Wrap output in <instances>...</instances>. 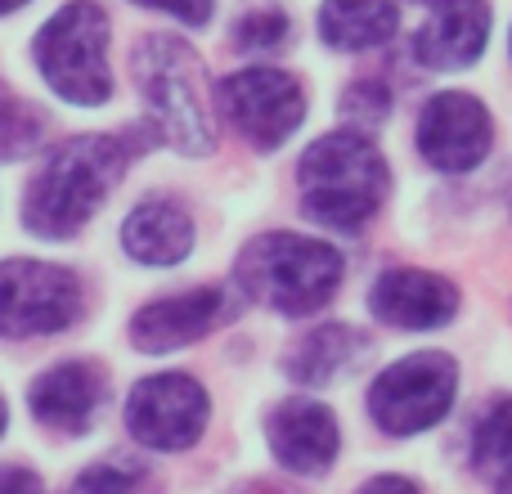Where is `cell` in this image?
Returning a JSON list of instances; mask_svg holds the SVG:
<instances>
[{"mask_svg": "<svg viewBox=\"0 0 512 494\" xmlns=\"http://www.w3.org/2000/svg\"><path fill=\"white\" fill-rule=\"evenodd\" d=\"M126 158L131 144L117 135H77L59 144L27 185L23 225L36 239H72L99 212L108 189L122 180Z\"/></svg>", "mask_w": 512, "mask_h": 494, "instance_id": "6da1fadb", "label": "cell"}, {"mask_svg": "<svg viewBox=\"0 0 512 494\" xmlns=\"http://www.w3.org/2000/svg\"><path fill=\"white\" fill-rule=\"evenodd\" d=\"M301 198L306 216L333 230L364 225L387 198V162L364 131H333L301 158Z\"/></svg>", "mask_w": 512, "mask_h": 494, "instance_id": "7a4b0ae2", "label": "cell"}, {"mask_svg": "<svg viewBox=\"0 0 512 494\" xmlns=\"http://www.w3.org/2000/svg\"><path fill=\"white\" fill-rule=\"evenodd\" d=\"M239 283L256 301L283 315H310L342 283V256L319 239L301 234H265L239 261Z\"/></svg>", "mask_w": 512, "mask_h": 494, "instance_id": "3957f363", "label": "cell"}, {"mask_svg": "<svg viewBox=\"0 0 512 494\" xmlns=\"http://www.w3.org/2000/svg\"><path fill=\"white\" fill-rule=\"evenodd\" d=\"M131 68L144 99H149L153 126L162 131V140L176 144L180 153L212 149V122H207L203 86H198L194 50L185 41H171V36H144Z\"/></svg>", "mask_w": 512, "mask_h": 494, "instance_id": "277c9868", "label": "cell"}, {"mask_svg": "<svg viewBox=\"0 0 512 494\" xmlns=\"http://www.w3.org/2000/svg\"><path fill=\"white\" fill-rule=\"evenodd\" d=\"M108 18L90 0L63 5L36 36V68L72 104H104L113 95L108 77Z\"/></svg>", "mask_w": 512, "mask_h": 494, "instance_id": "5b68a950", "label": "cell"}, {"mask_svg": "<svg viewBox=\"0 0 512 494\" xmlns=\"http://www.w3.org/2000/svg\"><path fill=\"white\" fill-rule=\"evenodd\" d=\"M459 391V369L450 355L441 351H423V355H405L396 360L369 391V409L378 418L382 432L391 436H414L436 427L454 405Z\"/></svg>", "mask_w": 512, "mask_h": 494, "instance_id": "8992f818", "label": "cell"}, {"mask_svg": "<svg viewBox=\"0 0 512 494\" xmlns=\"http://www.w3.org/2000/svg\"><path fill=\"white\" fill-rule=\"evenodd\" d=\"M81 315V288L68 270L45 261L0 265V333L41 337L59 333Z\"/></svg>", "mask_w": 512, "mask_h": 494, "instance_id": "52a82bcc", "label": "cell"}, {"mask_svg": "<svg viewBox=\"0 0 512 494\" xmlns=\"http://www.w3.org/2000/svg\"><path fill=\"white\" fill-rule=\"evenodd\" d=\"M221 113L256 149H279L306 117V95L279 68H243L221 81Z\"/></svg>", "mask_w": 512, "mask_h": 494, "instance_id": "ba28073f", "label": "cell"}, {"mask_svg": "<svg viewBox=\"0 0 512 494\" xmlns=\"http://www.w3.org/2000/svg\"><path fill=\"white\" fill-rule=\"evenodd\" d=\"M126 427L149 450H189L207 427V391L189 373H158L135 382Z\"/></svg>", "mask_w": 512, "mask_h": 494, "instance_id": "9c48e42d", "label": "cell"}, {"mask_svg": "<svg viewBox=\"0 0 512 494\" xmlns=\"http://www.w3.org/2000/svg\"><path fill=\"white\" fill-rule=\"evenodd\" d=\"M490 113L463 90H445L418 117V153L436 171H472L490 153Z\"/></svg>", "mask_w": 512, "mask_h": 494, "instance_id": "30bf717a", "label": "cell"}, {"mask_svg": "<svg viewBox=\"0 0 512 494\" xmlns=\"http://www.w3.org/2000/svg\"><path fill=\"white\" fill-rule=\"evenodd\" d=\"M225 319H230V297L221 288H194V292H180V297L144 306L131 319V342L149 355H162L207 337Z\"/></svg>", "mask_w": 512, "mask_h": 494, "instance_id": "8fae6325", "label": "cell"}, {"mask_svg": "<svg viewBox=\"0 0 512 494\" xmlns=\"http://www.w3.org/2000/svg\"><path fill=\"white\" fill-rule=\"evenodd\" d=\"M369 306L382 324L396 328H441L459 310V292L454 283H445L441 274L423 270H391L373 283Z\"/></svg>", "mask_w": 512, "mask_h": 494, "instance_id": "7c38bea8", "label": "cell"}, {"mask_svg": "<svg viewBox=\"0 0 512 494\" xmlns=\"http://www.w3.org/2000/svg\"><path fill=\"white\" fill-rule=\"evenodd\" d=\"M337 418L328 414L315 400H288V405L274 409L270 418V450L283 468L301 472H324L337 459Z\"/></svg>", "mask_w": 512, "mask_h": 494, "instance_id": "4fadbf2b", "label": "cell"}, {"mask_svg": "<svg viewBox=\"0 0 512 494\" xmlns=\"http://www.w3.org/2000/svg\"><path fill=\"white\" fill-rule=\"evenodd\" d=\"M490 41V9L486 0H445L436 14L418 27L414 54L427 68H468L481 59Z\"/></svg>", "mask_w": 512, "mask_h": 494, "instance_id": "5bb4252c", "label": "cell"}, {"mask_svg": "<svg viewBox=\"0 0 512 494\" xmlns=\"http://www.w3.org/2000/svg\"><path fill=\"white\" fill-rule=\"evenodd\" d=\"M99 400H104V382L90 364L72 360V364H54L50 373L32 382V414L45 427H63V432H86L90 418H95Z\"/></svg>", "mask_w": 512, "mask_h": 494, "instance_id": "9a60e30c", "label": "cell"}, {"mask_svg": "<svg viewBox=\"0 0 512 494\" xmlns=\"http://www.w3.org/2000/svg\"><path fill=\"white\" fill-rule=\"evenodd\" d=\"M122 243L144 265H176L194 247V221L176 203H144L126 216Z\"/></svg>", "mask_w": 512, "mask_h": 494, "instance_id": "2e32d148", "label": "cell"}, {"mask_svg": "<svg viewBox=\"0 0 512 494\" xmlns=\"http://www.w3.org/2000/svg\"><path fill=\"white\" fill-rule=\"evenodd\" d=\"M319 32L337 50H373L396 32V5L391 0H324Z\"/></svg>", "mask_w": 512, "mask_h": 494, "instance_id": "e0dca14e", "label": "cell"}, {"mask_svg": "<svg viewBox=\"0 0 512 494\" xmlns=\"http://www.w3.org/2000/svg\"><path fill=\"white\" fill-rule=\"evenodd\" d=\"M355 351H360V337L342 324H328V328H319L315 337L301 342V351L288 360V373L297 382H328L342 364L355 360Z\"/></svg>", "mask_w": 512, "mask_h": 494, "instance_id": "ac0fdd59", "label": "cell"}, {"mask_svg": "<svg viewBox=\"0 0 512 494\" xmlns=\"http://www.w3.org/2000/svg\"><path fill=\"white\" fill-rule=\"evenodd\" d=\"M472 459H477L481 472H499V477L512 472V396L499 400V405L477 423Z\"/></svg>", "mask_w": 512, "mask_h": 494, "instance_id": "d6986e66", "label": "cell"}, {"mask_svg": "<svg viewBox=\"0 0 512 494\" xmlns=\"http://www.w3.org/2000/svg\"><path fill=\"white\" fill-rule=\"evenodd\" d=\"M41 135V122H36L32 108H23L5 86H0V162L23 158L27 149Z\"/></svg>", "mask_w": 512, "mask_h": 494, "instance_id": "ffe728a7", "label": "cell"}, {"mask_svg": "<svg viewBox=\"0 0 512 494\" xmlns=\"http://www.w3.org/2000/svg\"><path fill=\"white\" fill-rule=\"evenodd\" d=\"M387 113H391V95L382 86H355L351 99H346V117H351L355 126H373Z\"/></svg>", "mask_w": 512, "mask_h": 494, "instance_id": "44dd1931", "label": "cell"}, {"mask_svg": "<svg viewBox=\"0 0 512 494\" xmlns=\"http://www.w3.org/2000/svg\"><path fill=\"white\" fill-rule=\"evenodd\" d=\"M283 36H288V18L283 14H252V18H243V27H239V45H248V50L279 45Z\"/></svg>", "mask_w": 512, "mask_h": 494, "instance_id": "7402d4cb", "label": "cell"}, {"mask_svg": "<svg viewBox=\"0 0 512 494\" xmlns=\"http://www.w3.org/2000/svg\"><path fill=\"white\" fill-rule=\"evenodd\" d=\"M68 494H131V477L122 468H90L81 472Z\"/></svg>", "mask_w": 512, "mask_h": 494, "instance_id": "603a6c76", "label": "cell"}, {"mask_svg": "<svg viewBox=\"0 0 512 494\" xmlns=\"http://www.w3.org/2000/svg\"><path fill=\"white\" fill-rule=\"evenodd\" d=\"M140 5L162 9V14H171V18H180V23L198 27V23H207V18H212L216 0H140Z\"/></svg>", "mask_w": 512, "mask_h": 494, "instance_id": "cb8c5ba5", "label": "cell"}, {"mask_svg": "<svg viewBox=\"0 0 512 494\" xmlns=\"http://www.w3.org/2000/svg\"><path fill=\"white\" fill-rule=\"evenodd\" d=\"M0 494H41V481L27 468H0Z\"/></svg>", "mask_w": 512, "mask_h": 494, "instance_id": "d4e9b609", "label": "cell"}, {"mask_svg": "<svg viewBox=\"0 0 512 494\" xmlns=\"http://www.w3.org/2000/svg\"><path fill=\"white\" fill-rule=\"evenodd\" d=\"M360 494H418V490H414V481H405V477H378V481H369Z\"/></svg>", "mask_w": 512, "mask_h": 494, "instance_id": "484cf974", "label": "cell"}, {"mask_svg": "<svg viewBox=\"0 0 512 494\" xmlns=\"http://www.w3.org/2000/svg\"><path fill=\"white\" fill-rule=\"evenodd\" d=\"M18 5H27V0H0V14H14Z\"/></svg>", "mask_w": 512, "mask_h": 494, "instance_id": "4316f807", "label": "cell"}, {"mask_svg": "<svg viewBox=\"0 0 512 494\" xmlns=\"http://www.w3.org/2000/svg\"><path fill=\"white\" fill-rule=\"evenodd\" d=\"M499 494H512V472L504 477V486H499Z\"/></svg>", "mask_w": 512, "mask_h": 494, "instance_id": "83f0119b", "label": "cell"}, {"mask_svg": "<svg viewBox=\"0 0 512 494\" xmlns=\"http://www.w3.org/2000/svg\"><path fill=\"white\" fill-rule=\"evenodd\" d=\"M0 432H5V405H0Z\"/></svg>", "mask_w": 512, "mask_h": 494, "instance_id": "f1b7e54d", "label": "cell"}, {"mask_svg": "<svg viewBox=\"0 0 512 494\" xmlns=\"http://www.w3.org/2000/svg\"><path fill=\"white\" fill-rule=\"evenodd\" d=\"M427 5H445V0H427Z\"/></svg>", "mask_w": 512, "mask_h": 494, "instance_id": "f546056e", "label": "cell"}]
</instances>
